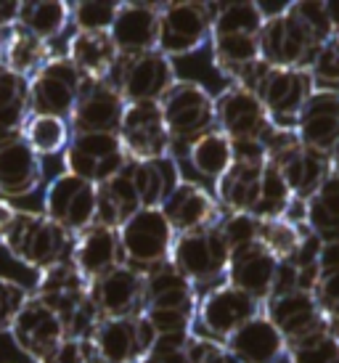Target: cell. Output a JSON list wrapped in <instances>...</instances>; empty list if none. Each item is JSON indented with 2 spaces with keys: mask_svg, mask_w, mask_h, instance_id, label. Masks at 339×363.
I'll return each mask as SVG.
<instances>
[{
  "mask_svg": "<svg viewBox=\"0 0 339 363\" xmlns=\"http://www.w3.org/2000/svg\"><path fill=\"white\" fill-rule=\"evenodd\" d=\"M106 82L120 91L125 104H160L162 96L178 82V77L172 59L157 48L146 53L117 56Z\"/></svg>",
  "mask_w": 339,
  "mask_h": 363,
  "instance_id": "obj_5",
  "label": "cell"
},
{
  "mask_svg": "<svg viewBox=\"0 0 339 363\" xmlns=\"http://www.w3.org/2000/svg\"><path fill=\"white\" fill-rule=\"evenodd\" d=\"M24 141L32 146V152L38 157H53V154H64L67 143H70V122L59 120V117H45V114H30L24 128H21Z\"/></svg>",
  "mask_w": 339,
  "mask_h": 363,
  "instance_id": "obj_41",
  "label": "cell"
},
{
  "mask_svg": "<svg viewBox=\"0 0 339 363\" xmlns=\"http://www.w3.org/2000/svg\"><path fill=\"white\" fill-rule=\"evenodd\" d=\"M294 196H291L289 186L284 181V175L276 164L265 162L262 167V178H260V199L255 207V218L260 220H270V218H284L287 210L291 207Z\"/></svg>",
  "mask_w": 339,
  "mask_h": 363,
  "instance_id": "obj_42",
  "label": "cell"
},
{
  "mask_svg": "<svg viewBox=\"0 0 339 363\" xmlns=\"http://www.w3.org/2000/svg\"><path fill=\"white\" fill-rule=\"evenodd\" d=\"M19 21V3H11V0H0V30L9 32L16 27Z\"/></svg>",
  "mask_w": 339,
  "mask_h": 363,
  "instance_id": "obj_54",
  "label": "cell"
},
{
  "mask_svg": "<svg viewBox=\"0 0 339 363\" xmlns=\"http://www.w3.org/2000/svg\"><path fill=\"white\" fill-rule=\"evenodd\" d=\"M273 164V162H270ZM276 167L281 170L284 181L289 186V191L294 199L299 202H308L310 196L316 194L323 178L331 170V160L321 157V154L308 152L305 146H297L291 154H287L281 162H276Z\"/></svg>",
  "mask_w": 339,
  "mask_h": 363,
  "instance_id": "obj_33",
  "label": "cell"
},
{
  "mask_svg": "<svg viewBox=\"0 0 339 363\" xmlns=\"http://www.w3.org/2000/svg\"><path fill=\"white\" fill-rule=\"evenodd\" d=\"M186 160H189V164L199 172L201 178L218 181L233 164V143L220 130H212L191 143L189 149H186Z\"/></svg>",
  "mask_w": 339,
  "mask_h": 363,
  "instance_id": "obj_39",
  "label": "cell"
},
{
  "mask_svg": "<svg viewBox=\"0 0 339 363\" xmlns=\"http://www.w3.org/2000/svg\"><path fill=\"white\" fill-rule=\"evenodd\" d=\"M160 111L172 143V157L178 149L186 154L196 138L215 130V96L201 82L178 80L162 96Z\"/></svg>",
  "mask_w": 339,
  "mask_h": 363,
  "instance_id": "obj_3",
  "label": "cell"
},
{
  "mask_svg": "<svg viewBox=\"0 0 339 363\" xmlns=\"http://www.w3.org/2000/svg\"><path fill=\"white\" fill-rule=\"evenodd\" d=\"M260 313H262L260 300L223 281L218 286H210L204 294H199L194 329H199L196 334H201V337H210L215 342H226L230 334Z\"/></svg>",
  "mask_w": 339,
  "mask_h": 363,
  "instance_id": "obj_8",
  "label": "cell"
},
{
  "mask_svg": "<svg viewBox=\"0 0 339 363\" xmlns=\"http://www.w3.org/2000/svg\"><path fill=\"white\" fill-rule=\"evenodd\" d=\"M13 212H16V207H11L6 199H0V247H3V239H6L11 220H13Z\"/></svg>",
  "mask_w": 339,
  "mask_h": 363,
  "instance_id": "obj_55",
  "label": "cell"
},
{
  "mask_svg": "<svg viewBox=\"0 0 339 363\" xmlns=\"http://www.w3.org/2000/svg\"><path fill=\"white\" fill-rule=\"evenodd\" d=\"M3 247L21 265L40 273L56 262L70 260L74 236L56 225L45 212L16 210L9 231H6Z\"/></svg>",
  "mask_w": 339,
  "mask_h": 363,
  "instance_id": "obj_2",
  "label": "cell"
},
{
  "mask_svg": "<svg viewBox=\"0 0 339 363\" xmlns=\"http://www.w3.org/2000/svg\"><path fill=\"white\" fill-rule=\"evenodd\" d=\"M43 212L72 236H80L99 223V186L61 172L45 186Z\"/></svg>",
  "mask_w": 339,
  "mask_h": 363,
  "instance_id": "obj_10",
  "label": "cell"
},
{
  "mask_svg": "<svg viewBox=\"0 0 339 363\" xmlns=\"http://www.w3.org/2000/svg\"><path fill=\"white\" fill-rule=\"evenodd\" d=\"M326 45H329L331 51L337 53V59H339V32H337V35H334V38H331V40H329V43H326Z\"/></svg>",
  "mask_w": 339,
  "mask_h": 363,
  "instance_id": "obj_56",
  "label": "cell"
},
{
  "mask_svg": "<svg viewBox=\"0 0 339 363\" xmlns=\"http://www.w3.org/2000/svg\"><path fill=\"white\" fill-rule=\"evenodd\" d=\"M70 260L77 265V271L93 281L99 279L101 273L111 271L125 262L122 257V247H120V233L117 228H109V225H90L88 231H82L80 236H74V247H72Z\"/></svg>",
  "mask_w": 339,
  "mask_h": 363,
  "instance_id": "obj_28",
  "label": "cell"
},
{
  "mask_svg": "<svg viewBox=\"0 0 339 363\" xmlns=\"http://www.w3.org/2000/svg\"><path fill=\"white\" fill-rule=\"evenodd\" d=\"M120 3L114 0H80L70 3V21L74 32H109L117 19Z\"/></svg>",
  "mask_w": 339,
  "mask_h": 363,
  "instance_id": "obj_45",
  "label": "cell"
},
{
  "mask_svg": "<svg viewBox=\"0 0 339 363\" xmlns=\"http://www.w3.org/2000/svg\"><path fill=\"white\" fill-rule=\"evenodd\" d=\"M210 45L215 69L230 80V85H241L262 61L257 35H212Z\"/></svg>",
  "mask_w": 339,
  "mask_h": 363,
  "instance_id": "obj_30",
  "label": "cell"
},
{
  "mask_svg": "<svg viewBox=\"0 0 339 363\" xmlns=\"http://www.w3.org/2000/svg\"><path fill=\"white\" fill-rule=\"evenodd\" d=\"M313 300L323 313V318H337L339 315V271H326L318 276V281L313 286Z\"/></svg>",
  "mask_w": 339,
  "mask_h": 363,
  "instance_id": "obj_51",
  "label": "cell"
},
{
  "mask_svg": "<svg viewBox=\"0 0 339 363\" xmlns=\"http://www.w3.org/2000/svg\"><path fill=\"white\" fill-rule=\"evenodd\" d=\"M9 334L13 345L35 363H45L67 340V329L61 318L35 294H30V300L24 303Z\"/></svg>",
  "mask_w": 339,
  "mask_h": 363,
  "instance_id": "obj_19",
  "label": "cell"
},
{
  "mask_svg": "<svg viewBox=\"0 0 339 363\" xmlns=\"http://www.w3.org/2000/svg\"><path fill=\"white\" fill-rule=\"evenodd\" d=\"M130 162L117 133H72L64 149V167L70 175L101 186Z\"/></svg>",
  "mask_w": 339,
  "mask_h": 363,
  "instance_id": "obj_11",
  "label": "cell"
},
{
  "mask_svg": "<svg viewBox=\"0 0 339 363\" xmlns=\"http://www.w3.org/2000/svg\"><path fill=\"white\" fill-rule=\"evenodd\" d=\"M88 289L90 281L77 271V265L72 260H64L38 273V284L30 294H35L59 315L67 329V337L88 340L96 323L101 321V315L90 303Z\"/></svg>",
  "mask_w": 339,
  "mask_h": 363,
  "instance_id": "obj_1",
  "label": "cell"
},
{
  "mask_svg": "<svg viewBox=\"0 0 339 363\" xmlns=\"http://www.w3.org/2000/svg\"><path fill=\"white\" fill-rule=\"evenodd\" d=\"M226 350L241 363H279L287 358V340L268 321L265 313L255 315L226 340Z\"/></svg>",
  "mask_w": 339,
  "mask_h": 363,
  "instance_id": "obj_27",
  "label": "cell"
},
{
  "mask_svg": "<svg viewBox=\"0 0 339 363\" xmlns=\"http://www.w3.org/2000/svg\"><path fill=\"white\" fill-rule=\"evenodd\" d=\"M199 289L175 271L172 262L157 265L146 271V286H143V311L151 308H191L196 311Z\"/></svg>",
  "mask_w": 339,
  "mask_h": 363,
  "instance_id": "obj_29",
  "label": "cell"
},
{
  "mask_svg": "<svg viewBox=\"0 0 339 363\" xmlns=\"http://www.w3.org/2000/svg\"><path fill=\"white\" fill-rule=\"evenodd\" d=\"M146 273L122 262L90 281V303L101 318H133L143 313Z\"/></svg>",
  "mask_w": 339,
  "mask_h": 363,
  "instance_id": "obj_18",
  "label": "cell"
},
{
  "mask_svg": "<svg viewBox=\"0 0 339 363\" xmlns=\"http://www.w3.org/2000/svg\"><path fill=\"white\" fill-rule=\"evenodd\" d=\"M154 334H178V332H194V315L196 311L191 308H151L140 313Z\"/></svg>",
  "mask_w": 339,
  "mask_h": 363,
  "instance_id": "obj_48",
  "label": "cell"
},
{
  "mask_svg": "<svg viewBox=\"0 0 339 363\" xmlns=\"http://www.w3.org/2000/svg\"><path fill=\"white\" fill-rule=\"evenodd\" d=\"M218 228L223 233V239L228 244V250H239L247 244H255L260 236V218L250 215V212H223V218L218 220Z\"/></svg>",
  "mask_w": 339,
  "mask_h": 363,
  "instance_id": "obj_47",
  "label": "cell"
},
{
  "mask_svg": "<svg viewBox=\"0 0 339 363\" xmlns=\"http://www.w3.org/2000/svg\"><path fill=\"white\" fill-rule=\"evenodd\" d=\"M268 128V111L252 91L241 85H226L215 96V130L223 133L230 143H260Z\"/></svg>",
  "mask_w": 339,
  "mask_h": 363,
  "instance_id": "obj_15",
  "label": "cell"
},
{
  "mask_svg": "<svg viewBox=\"0 0 339 363\" xmlns=\"http://www.w3.org/2000/svg\"><path fill=\"white\" fill-rule=\"evenodd\" d=\"M128 172L135 191H138L140 207H160L170 196V191L178 186L180 167L175 157H162V160H149V162H128Z\"/></svg>",
  "mask_w": 339,
  "mask_h": 363,
  "instance_id": "obj_32",
  "label": "cell"
},
{
  "mask_svg": "<svg viewBox=\"0 0 339 363\" xmlns=\"http://www.w3.org/2000/svg\"><path fill=\"white\" fill-rule=\"evenodd\" d=\"M265 154L260 143H233V164L215 181V199L223 212H255Z\"/></svg>",
  "mask_w": 339,
  "mask_h": 363,
  "instance_id": "obj_14",
  "label": "cell"
},
{
  "mask_svg": "<svg viewBox=\"0 0 339 363\" xmlns=\"http://www.w3.org/2000/svg\"><path fill=\"white\" fill-rule=\"evenodd\" d=\"M160 210L165 212V218L175 233H189L207 228V225H218V220L223 218L218 199L194 181H180L170 191L167 199L160 204Z\"/></svg>",
  "mask_w": 339,
  "mask_h": 363,
  "instance_id": "obj_24",
  "label": "cell"
},
{
  "mask_svg": "<svg viewBox=\"0 0 339 363\" xmlns=\"http://www.w3.org/2000/svg\"><path fill=\"white\" fill-rule=\"evenodd\" d=\"M318 271H339V242H321Z\"/></svg>",
  "mask_w": 339,
  "mask_h": 363,
  "instance_id": "obj_53",
  "label": "cell"
},
{
  "mask_svg": "<svg viewBox=\"0 0 339 363\" xmlns=\"http://www.w3.org/2000/svg\"><path fill=\"white\" fill-rule=\"evenodd\" d=\"M117 56L109 32H74L67 43V59L85 80H106Z\"/></svg>",
  "mask_w": 339,
  "mask_h": 363,
  "instance_id": "obj_31",
  "label": "cell"
},
{
  "mask_svg": "<svg viewBox=\"0 0 339 363\" xmlns=\"http://www.w3.org/2000/svg\"><path fill=\"white\" fill-rule=\"evenodd\" d=\"M186 358L189 363H241L239 358L226 350L223 342H215L210 337H201V334H191L189 347H186Z\"/></svg>",
  "mask_w": 339,
  "mask_h": 363,
  "instance_id": "obj_50",
  "label": "cell"
},
{
  "mask_svg": "<svg viewBox=\"0 0 339 363\" xmlns=\"http://www.w3.org/2000/svg\"><path fill=\"white\" fill-rule=\"evenodd\" d=\"M27 300H30V292L19 281H11V279L0 276V334L11 332V326H13Z\"/></svg>",
  "mask_w": 339,
  "mask_h": 363,
  "instance_id": "obj_49",
  "label": "cell"
},
{
  "mask_svg": "<svg viewBox=\"0 0 339 363\" xmlns=\"http://www.w3.org/2000/svg\"><path fill=\"white\" fill-rule=\"evenodd\" d=\"M162 3H120L109 38L120 56L157 51Z\"/></svg>",
  "mask_w": 339,
  "mask_h": 363,
  "instance_id": "obj_25",
  "label": "cell"
},
{
  "mask_svg": "<svg viewBox=\"0 0 339 363\" xmlns=\"http://www.w3.org/2000/svg\"><path fill=\"white\" fill-rule=\"evenodd\" d=\"M70 24V3L67 0H27L19 3V21L16 27L30 32L35 38L50 43L59 38Z\"/></svg>",
  "mask_w": 339,
  "mask_h": 363,
  "instance_id": "obj_37",
  "label": "cell"
},
{
  "mask_svg": "<svg viewBox=\"0 0 339 363\" xmlns=\"http://www.w3.org/2000/svg\"><path fill=\"white\" fill-rule=\"evenodd\" d=\"M50 59H53L50 43L35 38L30 32H24L21 27H13V30L6 32L3 59H0V67H3V69H9V72H13V74L30 80L32 74L38 69H43Z\"/></svg>",
  "mask_w": 339,
  "mask_h": 363,
  "instance_id": "obj_35",
  "label": "cell"
},
{
  "mask_svg": "<svg viewBox=\"0 0 339 363\" xmlns=\"http://www.w3.org/2000/svg\"><path fill=\"white\" fill-rule=\"evenodd\" d=\"M262 313L268 315V321L281 332V337L289 342L297 337H305L310 332L326 329V318L318 311V305L310 292H284L273 294L262 303Z\"/></svg>",
  "mask_w": 339,
  "mask_h": 363,
  "instance_id": "obj_26",
  "label": "cell"
},
{
  "mask_svg": "<svg viewBox=\"0 0 339 363\" xmlns=\"http://www.w3.org/2000/svg\"><path fill=\"white\" fill-rule=\"evenodd\" d=\"M101 363H138L146 358L157 340L143 315L133 318H101L88 337Z\"/></svg>",
  "mask_w": 339,
  "mask_h": 363,
  "instance_id": "obj_17",
  "label": "cell"
},
{
  "mask_svg": "<svg viewBox=\"0 0 339 363\" xmlns=\"http://www.w3.org/2000/svg\"><path fill=\"white\" fill-rule=\"evenodd\" d=\"M117 233H120L122 257L133 268L146 273L170 262L175 231L160 207H143L135 215H130L117 228Z\"/></svg>",
  "mask_w": 339,
  "mask_h": 363,
  "instance_id": "obj_7",
  "label": "cell"
},
{
  "mask_svg": "<svg viewBox=\"0 0 339 363\" xmlns=\"http://www.w3.org/2000/svg\"><path fill=\"white\" fill-rule=\"evenodd\" d=\"M43 186V160L32 152L24 135L0 138V196L19 199L30 196Z\"/></svg>",
  "mask_w": 339,
  "mask_h": 363,
  "instance_id": "obj_22",
  "label": "cell"
},
{
  "mask_svg": "<svg viewBox=\"0 0 339 363\" xmlns=\"http://www.w3.org/2000/svg\"><path fill=\"white\" fill-rule=\"evenodd\" d=\"M82 82L85 77L67 56H53L30 77V114H45L70 122Z\"/></svg>",
  "mask_w": 339,
  "mask_h": 363,
  "instance_id": "obj_13",
  "label": "cell"
},
{
  "mask_svg": "<svg viewBox=\"0 0 339 363\" xmlns=\"http://www.w3.org/2000/svg\"><path fill=\"white\" fill-rule=\"evenodd\" d=\"M289 9H291V13L308 27L310 35H313L321 45H326V43L337 35V21H334L331 3L310 0V3H289Z\"/></svg>",
  "mask_w": 339,
  "mask_h": 363,
  "instance_id": "obj_46",
  "label": "cell"
},
{
  "mask_svg": "<svg viewBox=\"0 0 339 363\" xmlns=\"http://www.w3.org/2000/svg\"><path fill=\"white\" fill-rule=\"evenodd\" d=\"M3 43H6V32L0 30V59H3Z\"/></svg>",
  "mask_w": 339,
  "mask_h": 363,
  "instance_id": "obj_58",
  "label": "cell"
},
{
  "mask_svg": "<svg viewBox=\"0 0 339 363\" xmlns=\"http://www.w3.org/2000/svg\"><path fill=\"white\" fill-rule=\"evenodd\" d=\"M279 265L281 260L265 244H247V247H239L230 252L228 268H226V284L247 292L260 303H265L273 292Z\"/></svg>",
  "mask_w": 339,
  "mask_h": 363,
  "instance_id": "obj_23",
  "label": "cell"
},
{
  "mask_svg": "<svg viewBox=\"0 0 339 363\" xmlns=\"http://www.w3.org/2000/svg\"><path fill=\"white\" fill-rule=\"evenodd\" d=\"M230 250L218 225H207L199 231L175 233L170 262L183 273L196 289H210L226 281Z\"/></svg>",
  "mask_w": 339,
  "mask_h": 363,
  "instance_id": "obj_4",
  "label": "cell"
},
{
  "mask_svg": "<svg viewBox=\"0 0 339 363\" xmlns=\"http://www.w3.org/2000/svg\"><path fill=\"white\" fill-rule=\"evenodd\" d=\"M305 233H308V225H297L287 218H270V220H260L257 242L265 244L281 262H291Z\"/></svg>",
  "mask_w": 339,
  "mask_h": 363,
  "instance_id": "obj_43",
  "label": "cell"
},
{
  "mask_svg": "<svg viewBox=\"0 0 339 363\" xmlns=\"http://www.w3.org/2000/svg\"><path fill=\"white\" fill-rule=\"evenodd\" d=\"M305 225L321 242H339V170L334 167L305 202Z\"/></svg>",
  "mask_w": 339,
  "mask_h": 363,
  "instance_id": "obj_34",
  "label": "cell"
},
{
  "mask_svg": "<svg viewBox=\"0 0 339 363\" xmlns=\"http://www.w3.org/2000/svg\"><path fill=\"white\" fill-rule=\"evenodd\" d=\"M138 363H154V361H149V358H143V361H138Z\"/></svg>",
  "mask_w": 339,
  "mask_h": 363,
  "instance_id": "obj_59",
  "label": "cell"
},
{
  "mask_svg": "<svg viewBox=\"0 0 339 363\" xmlns=\"http://www.w3.org/2000/svg\"><path fill=\"white\" fill-rule=\"evenodd\" d=\"M125 99L120 91L106 80H85L77 96V104L72 109L70 130L72 133H117L122 114H125Z\"/></svg>",
  "mask_w": 339,
  "mask_h": 363,
  "instance_id": "obj_21",
  "label": "cell"
},
{
  "mask_svg": "<svg viewBox=\"0 0 339 363\" xmlns=\"http://www.w3.org/2000/svg\"><path fill=\"white\" fill-rule=\"evenodd\" d=\"M299 143L313 154L331 160L339 149V91L316 88L294 125Z\"/></svg>",
  "mask_w": 339,
  "mask_h": 363,
  "instance_id": "obj_20",
  "label": "cell"
},
{
  "mask_svg": "<svg viewBox=\"0 0 339 363\" xmlns=\"http://www.w3.org/2000/svg\"><path fill=\"white\" fill-rule=\"evenodd\" d=\"M212 38V3H162L160 13V48L165 56H189L207 45Z\"/></svg>",
  "mask_w": 339,
  "mask_h": 363,
  "instance_id": "obj_12",
  "label": "cell"
},
{
  "mask_svg": "<svg viewBox=\"0 0 339 363\" xmlns=\"http://www.w3.org/2000/svg\"><path fill=\"white\" fill-rule=\"evenodd\" d=\"M313 91L316 82L310 77V69H276L268 64L252 88V93L268 111L270 125L284 130H294L299 111L308 104Z\"/></svg>",
  "mask_w": 339,
  "mask_h": 363,
  "instance_id": "obj_9",
  "label": "cell"
},
{
  "mask_svg": "<svg viewBox=\"0 0 339 363\" xmlns=\"http://www.w3.org/2000/svg\"><path fill=\"white\" fill-rule=\"evenodd\" d=\"M117 138L125 154L135 162L172 157V143H170L167 128L162 120L160 104H128Z\"/></svg>",
  "mask_w": 339,
  "mask_h": 363,
  "instance_id": "obj_16",
  "label": "cell"
},
{
  "mask_svg": "<svg viewBox=\"0 0 339 363\" xmlns=\"http://www.w3.org/2000/svg\"><path fill=\"white\" fill-rule=\"evenodd\" d=\"M30 117V80L0 67V138L21 133Z\"/></svg>",
  "mask_w": 339,
  "mask_h": 363,
  "instance_id": "obj_38",
  "label": "cell"
},
{
  "mask_svg": "<svg viewBox=\"0 0 339 363\" xmlns=\"http://www.w3.org/2000/svg\"><path fill=\"white\" fill-rule=\"evenodd\" d=\"M289 363H339V340H334L326 329L310 332L305 337L287 342Z\"/></svg>",
  "mask_w": 339,
  "mask_h": 363,
  "instance_id": "obj_44",
  "label": "cell"
},
{
  "mask_svg": "<svg viewBox=\"0 0 339 363\" xmlns=\"http://www.w3.org/2000/svg\"><path fill=\"white\" fill-rule=\"evenodd\" d=\"M262 24L260 3H212V35H260Z\"/></svg>",
  "mask_w": 339,
  "mask_h": 363,
  "instance_id": "obj_40",
  "label": "cell"
},
{
  "mask_svg": "<svg viewBox=\"0 0 339 363\" xmlns=\"http://www.w3.org/2000/svg\"><path fill=\"white\" fill-rule=\"evenodd\" d=\"M260 59L276 69H310V64L321 51V43L310 30L284 6L276 13H268L257 35Z\"/></svg>",
  "mask_w": 339,
  "mask_h": 363,
  "instance_id": "obj_6",
  "label": "cell"
},
{
  "mask_svg": "<svg viewBox=\"0 0 339 363\" xmlns=\"http://www.w3.org/2000/svg\"><path fill=\"white\" fill-rule=\"evenodd\" d=\"M138 210L143 207H140L135 183L128 172V164H125L114 178L99 186V223L109 225V228H120L122 223Z\"/></svg>",
  "mask_w": 339,
  "mask_h": 363,
  "instance_id": "obj_36",
  "label": "cell"
},
{
  "mask_svg": "<svg viewBox=\"0 0 339 363\" xmlns=\"http://www.w3.org/2000/svg\"><path fill=\"white\" fill-rule=\"evenodd\" d=\"M45 363H101V358L90 340L67 337V340L59 345V350L50 355Z\"/></svg>",
  "mask_w": 339,
  "mask_h": 363,
  "instance_id": "obj_52",
  "label": "cell"
},
{
  "mask_svg": "<svg viewBox=\"0 0 339 363\" xmlns=\"http://www.w3.org/2000/svg\"><path fill=\"white\" fill-rule=\"evenodd\" d=\"M331 167H334V170H339V149H337V154L331 157Z\"/></svg>",
  "mask_w": 339,
  "mask_h": 363,
  "instance_id": "obj_57",
  "label": "cell"
}]
</instances>
